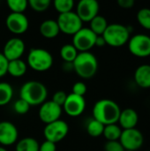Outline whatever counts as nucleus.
I'll return each mask as SVG.
<instances>
[{
  "instance_id": "nucleus-40",
  "label": "nucleus",
  "mask_w": 150,
  "mask_h": 151,
  "mask_svg": "<svg viewBox=\"0 0 150 151\" xmlns=\"http://www.w3.org/2000/svg\"><path fill=\"white\" fill-rule=\"evenodd\" d=\"M125 151H133V150H125Z\"/></svg>"
},
{
  "instance_id": "nucleus-2",
  "label": "nucleus",
  "mask_w": 150,
  "mask_h": 151,
  "mask_svg": "<svg viewBox=\"0 0 150 151\" xmlns=\"http://www.w3.org/2000/svg\"><path fill=\"white\" fill-rule=\"evenodd\" d=\"M48 90L40 81H29L25 82L19 90V98L26 101L30 106L41 105L46 102Z\"/></svg>"
},
{
  "instance_id": "nucleus-20",
  "label": "nucleus",
  "mask_w": 150,
  "mask_h": 151,
  "mask_svg": "<svg viewBox=\"0 0 150 151\" xmlns=\"http://www.w3.org/2000/svg\"><path fill=\"white\" fill-rule=\"evenodd\" d=\"M27 70V65L25 61L21 59H15L11 61H8L7 73H9L12 77H21L23 76Z\"/></svg>"
},
{
  "instance_id": "nucleus-7",
  "label": "nucleus",
  "mask_w": 150,
  "mask_h": 151,
  "mask_svg": "<svg viewBox=\"0 0 150 151\" xmlns=\"http://www.w3.org/2000/svg\"><path fill=\"white\" fill-rule=\"evenodd\" d=\"M96 37L89 27H82L72 35V45L79 52H87L95 46Z\"/></svg>"
},
{
  "instance_id": "nucleus-8",
  "label": "nucleus",
  "mask_w": 150,
  "mask_h": 151,
  "mask_svg": "<svg viewBox=\"0 0 150 151\" xmlns=\"http://www.w3.org/2000/svg\"><path fill=\"white\" fill-rule=\"evenodd\" d=\"M128 50L135 57L147 58L150 56V36L137 34L128 41Z\"/></svg>"
},
{
  "instance_id": "nucleus-24",
  "label": "nucleus",
  "mask_w": 150,
  "mask_h": 151,
  "mask_svg": "<svg viewBox=\"0 0 150 151\" xmlns=\"http://www.w3.org/2000/svg\"><path fill=\"white\" fill-rule=\"evenodd\" d=\"M121 134H122L121 127L117 124H111V125L104 126L103 135L105 137V139L108 142H110V141H118L121 136Z\"/></svg>"
},
{
  "instance_id": "nucleus-35",
  "label": "nucleus",
  "mask_w": 150,
  "mask_h": 151,
  "mask_svg": "<svg viewBox=\"0 0 150 151\" xmlns=\"http://www.w3.org/2000/svg\"><path fill=\"white\" fill-rule=\"evenodd\" d=\"M8 60L4 58L2 52H0V78L7 73Z\"/></svg>"
},
{
  "instance_id": "nucleus-12",
  "label": "nucleus",
  "mask_w": 150,
  "mask_h": 151,
  "mask_svg": "<svg viewBox=\"0 0 150 151\" xmlns=\"http://www.w3.org/2000/svg\"><path fill=\"white\" fill-rule=\"evenodd\" d=\"M61 114L62 107L52 101H46L41 104L38 113L40 120L46 125L60 119Z\"/></svg>"
},
{
  "instance_id": "nucleus-10",
  "label": "nucleus",
  "mask_w": 150,
  "mask_h": 151,
  "mask_svg": "<svg viewBox=\"0 0 150 151\" xmlns=\"http://www.w3.org/2000/svg\"><path fill=\"white\" fill-rule=\"evenodd\" d=\"M118 141L125 150L136 151L143 145L144 136L137 128L126 129L122 130V134Z\"/></svg>"
},
{
  "instance_id": "nucleus-4",
  "label": "nucleus",
  "mask_w": 150,
  "mask_h": 151,
  "mask_svg": "<svg viewBox=\"0 0 150 151\" xmlns=\"http://www.w3.org/2000/svg\"><path fill=\"white\" fill-rule=\"evenodd\" d=\"M131 31L128 27L122 24L113 23L108 25L106 30L103 34L106 44L111 47H121L128 42Z\"/></svg>"
},
{
  "instance_id": "nucleus-16",
  "label": "nucleus",
  "mask_w": 150,
  "mask_h": 151,
  "mask_svg": "<svg viewBox=\"0 0 150 151\" xmlns=\"http://www.w3.org/2000/svg\"><path fill=\"white\" fill-rule=\"evenodd\" d=\"M19 137V132L16 126L9 121L0 122V144L3 146H11L14 144Z\"/></svg>"
},
{
  "instance_id": "nucleus-33",
  "label": "nucleus",
  "mask_w": 150,
  "mask_h": 151,
  "mask_svg": "<svg viewBox=\"0 0 150 151\" xmlns=\"http://www.w3.org/2000/svg\"><path fill=\"white\" fill-rule=\"evenodd\" d=\"M66 98H67V95L65 94V92L62 91V90H59V91H57V92L54 93L51 101L54 102L55 104H57V105L62 107L64 105Z\"/></svg>"
},
{
  "instance_id": "nucleus-36",
  "label": "nucleus",
  "mask_w": 150,
  "mask_h": 151,
  "mask_svg": "<svg viewBox=\"0 0 150 151\" xmlns=\"http://www.w3.org/2000/svg\"><path fill=\"white\" fill-rule=\"evenodd\" d=\"M38 151H57V147L55 143L45 141L39 146Z\"/></svg>"
},
{
  "instance_id": "nucleus-9",
  "label": "nucleus",
  "mask_w": 150,
  "mask_h": 151,
  "mask_svg": "<svg viewBox=\"0 0 150 151\" xmlns=\"http://www.w3.org/2000/svg\"><path fill=\"white\" fill-rule=\"evenodd\" d=\"M69 132V127L64 120L58 119L46 125L43 129V134L46 141L57 144L64 140Z\"/></svg>"
},
{
  "instance_id": "nucleus-22",
  "label": "nucleus",
  "mask_w": 150,
  "mask_h": 151,
  "mask_svg": "<svg viewBox=\"0 0 150 151\" xmlns=\"http://www.w3.org/2000/svg\"><path fill=\"white\" fill-rule=\"evenodd\" d=\"M40 144L37 140L32 137H26L19 140L15 147L16 151H38Z\"/></svg>"
},
{
  "instance_id": "nucleus-23",
  "label": "nucleus",
  "mask_w": 150,
  "mask_h": 151,
  "mask_svg": "<svg viewBox=\"0 0 150 151\" xmlns=\"http://www.w3.org/2000/svg\"><path fill=\"white\" fill-rule=\"evenodd\" d=\"M13 96V88L8 82H0V106L6 105Z\"/></svg>"
},
{
  "instance_id": "nucleus-37",
  "label": "nucleus",
  "mask_w": 150,
  "mask_h": 151,
  "mask_svg": "<svg viewBox=\"0 0 150 151\" xmlns=\"http://www.w3.org/2000/svg\"><path fill=\"white\" fill-rule=\"evenodd\" d=\"M134 0H118V4L123 9H131L133 7Z\"/></svg>"
},
{
  "instance_id": "nucleus-14",
  "label": "nucleus",
  "mask_w": 150,
  "mask_h": 151,
  "mask_svg": "<svg viewBox=\"0 0 150 151\" xmlns=\"http://www.w3.org/2000/svg\"><path fill=\"white\" fill-rule=\"evenodd\" d=\"M26 50L25 42L22 39L19 37H13L9 39L3 50V55L8 61L20 59Z\"/></svg>"
},
{
  "instance_id": "nucleus-25",
  "label": "nucleus",
  "mask_w": 150,
  "mask_h": 151,
  "mask_svg": "<svg viewBox=\"0 0 150 151\" xmlns=\"http://www.w3.org/2000/svg\"><path fill=\"white\" fill-rule=\"evenodd\" d=\"M79 51L72 44H65L60 50V57L65 61V63H72L74 61Z\"/></svg>"
},
{
  "instance_id": "nucleus-19",
  "label": "nucleus",
  "mask_w": 150,
  "mask_h": 151,
  "mask_svg": "<svg viewBox=\"0 0 150 151\" xmlns=\"http://www.w3.org/2000/svg\"><path fill=\"white\" fill-rule=\"evenodd\" d=\"M39 31H40V34L44 38H47V39L56 38L60 33L57 20L50 19H46L41 23Z\"/></svg>"
},
{
  "instance_id": "nucleus-27",
  "label": "nucleus",
  "mask_w": 150,
  "mask_h": 151,
  "mask_svg": "<svg viewBox=\"0 0 150 151\" xmlns=\"http://www.w3.org/2000/svg\"><path fill=\"white\" fill-rule=\"evenodd\" d=\"M53 5L55 10L58 12L59 14H62L72 12L74 7V2L73 0H55Z\"/></svg>"
},
{
  "instance_id": "nucleus-5",
  "label": "nucleus",
  "mask_w": 150,
  "mask_h": 151,
  "mask_svg": "<svg viewBox=\"0 0 150 151\" xmlns=\"http://www.w3.org/2000/svg\"><path fill=\"white\" fill-rule=\"evenodd\" d=\"M27 65L36 72H46L53 65V57L45 49L33 48L27 55Z\"/></svg>"
},
{
  "instance_id": "nucleus-11",
  "label": "nucleus",
  "mask_w": 150,
  "mask_h": 151,
  "mask_svg": "<svg viewBox=\"0 0 150 151\" xmlns=\"http://www.w3.org/2000/svg\"><path fill=\"white\" fill-rule=\"evenodd\" d=\"M99 9L100 5L96 0H80L77 4L75 12L82 22H90L98 15Z\"/></svg>"
},
{
  "instance_id": "nucleus-38",
  "label": "nucleus",
  "mask_w": 150,
  "mask_h": 151,
  "mask_svg": "<svg viewBox=\"0 0 150 151\" xmlns=\"http://www.w3.org/2000/svg\"><path fill=\"white\" fill-rule=\"evenodd\" d=\"M106 44L104 38L103 37V35H97L96 39H95V46L97 47H103Z\"/></svg>"
},
{
  "instance_id": "nucleus-30",
  "label": "nucleus",
  "mask_w": 150,
  "mask_h": 151,
  "mask_svg": "<svg viewBox=\"0 0 150 151\" xmlns=\"http://www.w3.org/2000/svg\"><path fill=\"white\" fill-rule=\"evenodd\" d=\"M28 4L34 11L41 12L46 11L50 7V0H29Z\"/></svg>"
},
{
  "instance_id": "nucleus-3",
  "label": "nucleus",
  "mask_w": 150,
  "mask_h": 151,
  "mask_svg": "<svg viewBox=\"0 0 150 151\" xmlns=\"http://www.w3.org/2000/svg\"><path fill=\"white\" fill-rule=\"evenodd\" d=\"M74 72L83 79L93 78L98 70V61L96 57L90 51L79 52L72 62Z\"/></svg>"
},
{
  "instance_id": "nucleus-32",
  "label": "nucleus",
  "mask_w": 150,
  "mask_h": 151,
  "mask_svg": "<svg viewBox=\"0 0 150 151\" xmlns=\"http://www.w3.org/2000/svg\"><path fill=\"white\" fill-rule=\"evenodd\" d=\"M87 86L82 81H77L72 86V94L80 96H84V95L87 93Z\"/></svg>"
},
{
  "instance_id": "nucleus-21",
  "label": "nucleus",
  "mask_w": 150,
  "mask_h": 151,
  "mask_svg": "<svg viewBox=\"0 0 150 151\" xmlns=\"http://www.w3.org/2000/svg\"><path fill=\"white\" fill-rule=\"evenodd\" d=\"M89 28L96 35H103L104 31L106 30L108 27V22L107 19L102 16V15H97L95 16L90 22H89Z\"/></svg>"
},
{
  "instance_id": "nucleus-28",
  "label": "nucleus",
  "mask_w": 150,
  "mask_h": 151,
  "mask_svg": "<svg viewBox=\"0 0 150 151\" xmlns=\"http://www.w3.org/2000/svg\"><path fill=\"white\" fill-rule=\"evenodd\" d=\"M138 23L147 30H150V9L149 8H141L138 11L137 15Z\"/></svg>"
},
{
  "instance_id": "nucleus-31",
  "label": "nucleus",
  "mask_w": 150,
  "mask_h": 151,
  "mask_svg": "<svg viewBox=\"0 0 150 151\" xmlns=\"http://www.w3.org/2000/svg\"><path fill=\"white\" fill-rule=\"evenodd\" d=\"M13 109L18 114L24 115V114H27L28 112V111L30 109V105L26 101L19 98L15 102V104L13 105Z\"/></svg>"
},
{
  "instance_id": "nucleus-15",
  "label": "nucleus",
  "mask_w": 150,
  "mask_h": 151,
  "mask_svg": "<svg viewBox=\"0 0 150 151\" xmlns=\"http://www.w3.org/2000/svg\"><path fill=\"white\" fill-rule=\"evenodd\" d=\"M65 113L70 117L80 116L86 109V100L84 96H80L74 94L67 95V98L63 105Z\"/></svg>"
},
{
  "instance_id": "nucleus-17",
  "label": "nucleus",
  "mask_w": 150,
  "mask_h": 151,
  "mask_svg": "<svg viewBox=\"0 0 150 151\" xmlns=\"http://www.w3.org/2000/svg\"><path fill=\"white\" fill-rule=\"evenodd\" d=\"M118 122L123 130L136 128V126L139 122V115L135 110L132 108H126L121 111Z\"/></svg>"
},
{
  "instance_id": "nucleus-18",
  "label": "nucleus",
  "mask_w": 150,
  "mask_h": 151,
  "mask_svg": "<svg viewBox=\"0 0 150 151\" xmlns=\"http://www.w3.org/2000/svg\"><path fill=\"white\" fill-rule=\"evenodd\" d=\"M135 83L142 88H150V65L145 64L138 66L134 72Z\"/></svg>"
},
{
  "instance_id": "nucleus-29",
  "label": "nucleus",
  "mask_w": 150,
  "mask_h": 151,
  "mask_svg": "<svg viewBox=\"0 0 150 151\" xmlns=\"http://www.w3.org/2000/svg\"><path fill=\"white\" fill-rule=\"evenodd\" d=\"M7 5L11 12L23 13L28 6V1L27 0H8Z\"/></svg>"
},
{
  "instance_id": "nucleus-1",
  "label": "nucleus",
  "mask_w": 150,
  "mask_h": 151,
  "mask_svg": "<svg viewBox=\"0 0 150 151\" xmlns=\"http://www.w3.org/2000/svg\"><path fill=\"white\" fill-rule=\"evenodd\" d=\"M121 110L119 105L111 99H101L93 107V119L104 126L117 124Z\"/></svg>"
},
{
  "instance_id": "nucleus-39",
  "label": "nucleus",
  "mask_w": 150,
  "mask_h": 151,
  "mask_svg": "<svg viewBox=\"0 0 150 151\" xmlns=\"http://www.w3.org/2000/svg\"><path fill=\"white\" fill-rule=\"evenodd\" d=\"M0 151H7L6 149H4V147H2V146H0Z\"/></svg>"
},
{
  "instance_id": "nucleus-6",
  "label": "nucleus",
  "mask_w": 150,
  "mask_h": 151,
  "mask_svg": "<svg viewBox=\"0 0 150 151\" xmlns=\"http://www.w3.org/2000/svg\"><path fill=\"white\" fill-rule=\"evenodd\" d=\"M57 22L60 32L65 35H73L83 27H82L83 22L79 18L77 13L72 11L66 13L59 14Z\"/></svg>"
},
{
  "instance_id": "nucleus-34",
  "label": "nucleus",
  "mask_w": 150,
  "mask_h": 151,
  "mask_svg": "<svg viewBox=\"0 0 150 151\" xmlns=\"http://www.w3.org/2000/svg\"><path fill=\"white\" fill-rule=\"evenodd\" d=\"M105 151H125L119 141H110L104 144Z\"/></svg>"
},
{
  "instance_id": "nucleus-13",
  "label": "nucleus",
  "mask_w": 150,
  "mask_h": 151,
  "mask_svg": "<svg viewBox=\"0 0 150 151\" xmlns=\"http://www.w3.org/2000/svg\"><path fill=\"white\" fill-rule=\"evenodd\" d=\"M5 25L7 29L12 34L21 35L28 29L29 21L24 13L11 12L5 19Z\"/></svg>"
},
{
  "instance_id": "nucleus-26",
  "label": "nucleus",
  "mask_w": 150,
  "mask_h": 151,
  "mask_svg": "<svg viewBox=\"0 0 150 151\" xmlns=\"http://www.w3.org/2000/svg\"><path fill=\"white\" fill-rule=\"evenodd\" d=\"M86 129H87L88 134L91 137L96 138V137H99V136L103 135V129H104V125H103L99 121L95 120V119H91L88 122Z\"/></svg>"
}]
</instances>
